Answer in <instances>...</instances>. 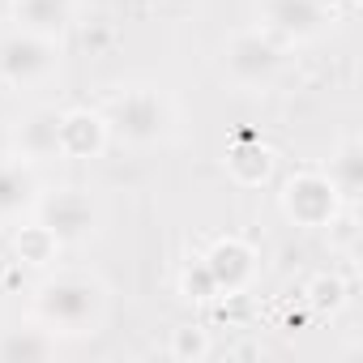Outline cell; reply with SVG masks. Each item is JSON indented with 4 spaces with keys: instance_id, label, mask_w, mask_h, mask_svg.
Returning <instances> with one entry per match:
<instances>
[{
    "instance_id": "obj_11",
    "label": "cell",
    "mask_w": 363,
    "mask_h": 363,
    "mask_svg": "<svg viewBox=\"0 0 363 363\" xmlns=\"http://www.w3.org/2000/svg\"><path fill=\"white\" fill-rule=\"evenodd\" d=\"M346 295H350V286H346L337 274H316L312 286H308V299H312V308H320V312H337V308L346 303Z\"/></svg>"
},
{
    "instance_id": "obj_10",
    "label": "cell",
    "mask_w": 363,
    "mask_h": 363,
    "mask_svg": "<svg viewBox=\"0 0 363 363\" xmlns=\"http://www.w3.org/2000/svg\"><path fill=\"white\" fill-rule=\"evenodd\" d=\"M167 350L179 363H201L214 350V342H210V329H201V325H179V329H171V346Z\"/></svg>"
},
{
    "instance_id": "obj_6",
    "label": "cell",
    "mask_w": 363,
    "mask_h": 363,
    "mask_svg": "<svg viewBox=\"0 0 363 363\" xmlns=\"http://www.w3.org/2000/svg\"><path fill=\"white\" fill-rule=\"evenodd\" d=\"M227 171H231L235 184L257 189V184H265L269 171H274V150L261 145V141H240V145L227 154Z\"/></svg>"
},
{
    "instance_id": "obj_5",
    "label": "cell",
    "mask_w": 363,
    "mask_h": 363,
    "mask_svg": "<svg viewBox=\"0 0 363 363\" xmlns=\"http://www.w3.org/2000/svg\"><path fill=\"white\" fill-rule=\"evenodd\" d=\"M43 214H48V227L60 240H82L94 223V210L82 193H56L52 201H43Z\"/></svg>"
},
{
    "instance_id": "obj_9",
    "label": "cell",
    "mask_w": 363,
    "mask_h": 363,
    "mask_svg": "<svg viewBox=\"0 0 363 363\" xmlns=\"http://www.w3.org/2000/svg\"><path fill=\"white\" fill-rule=\"evenodd\" d=\"M56 124H60V116H56V111H35V116L22 124V133H18L22 154H26V158L56 154Z\"/></svg>"
},
{
    "instance_id": "obj_13",
    "label": "cell",
    "mask_w": 363,
    "mask_h": 363,
    "mask_svg": "<svg viewBox=\"0 0 363 363\" xmlns=\"http://www.w3.org/2000/svg\"><path fill=\"white\" fill-rule=\"evenodd\" d=\"M329 227H337V231H333V244H350V240H354V218H342V223L329 218Z\"/></svg>"
},
{
    "instance_id": "obj_8",
    "label": "cell",
    "mask_w": 363,
    "mask_h": 363,
    "mask_svg": "<svg viewBox=\"0 0 363 363\" xmlns=\"http://www.w3.org/2000/svg\"><path fill=\"white\" fill-rule=\"evenodd\" d=\"M26 201H35V175L18 162L0 167V218H13Z\"/></svg>"
},
{
    "instance_id": "obj_2",
    "label": "cell",
    "mask_w": 363,
    "mask_h": 363,
    "mask_svg": "<svg viewBox=\"0 0 363 363\" xmlns=\"http://www.w3.org/2000/svg\"><path fill=\"white\" fill-rule=\"evenodd\" d=\"M99 303H103V295L86 278H65V282H52L43 291V312L56 325H65L69 333H86L82 325L90 320V308H99Z\"/></svg>"
},
{
    "instance_id": "obj_4",
    "label": "cell",
    "mask_w": 363,
    "mask_h": 363,
    "mask_svg": "<svg viewBox=\"0 0 363 363\" xmlns=\"http://www.w3.org/2000/svg\"><path fill=\"white\" fill-rule=\"evenodd\" d=\"M116 124H120L133 141H154L158 128H162L158 94H154V90H133V94H124L120 107H116Z\"/></svg>"
},
{
    "instance_id": "obj_12",
    "label": "cell",
    "mask_w": 363,
    "mask_h": 363,
    "mask_svg": "<svg viewBox=\"0 0 363 363\" xmlns=\"http://www.w3.org/2000/svg\"><path fill=\"white\" fill-rule=\"evenodd\" d=\"M13 354H43V346H35V342H22V337H13V342H5V346H0V359H13Z\"/></svg>"
},
{
    "instance_id": "obj_1",
    "label": "cell",
    "mask_w": 363,
    "mask_h": 363,
    "mask_svg": "<svg viewBox=\"0 0 363 363\" xmlns=\"http://www.w3.org/2000/svg\"><path fill=\"white\" fill-rule=\"evenodd\" d=\"M282 206L295 223L303 227H325L329 218H337V184L333 175L325 171H299L286 179V193H282Z\"/></svg>"
},
{
    "instance_id": "obj_3",
    "label": "cell",
    "mask_w": 363,
    "mask_h": 363,
    "mask_svg": "<svg viewBox=\"0 0 363 363\" xmlns=\"http://www.w3.org/2000/svg\"><path fill=\"white\" fill-rule=\"evenodd\" d=\"M107 145V120L99 111H65L56 124V154L65 158H94Z\"/></svg>"
},
{
    "instance_id": "obj_7",
    "label": "cell",
    "mask_w": 363,
    "mask_h": 363,
    "mask_svg": "<svg viewBox=\"0 0 363 363\" xmlns=\"http://www.w3.org/2000/svg\"><path fill=\"white\" fill-rule=\"evenodd\" d=\"M13 252H18V261H26V265H52L56 252H60V235H56L48 223L18 227V235H13Z\"/></svg>"
},
{
    "instance_id": "obj_14",
    "label": "cell",
    "mask_w": 363,
    "mask_h": 363,
    "mask_svg": "<svg viewBox=\"0 0 363 363\" xmlns=\"http://www.w3.org/2000/svg\"><path fill=\"white\" fill-rule=\"evenodd\" d=\"M107 43V26H94V30H86V48H103Z\"/></svg>"
}]
</instances>
